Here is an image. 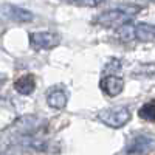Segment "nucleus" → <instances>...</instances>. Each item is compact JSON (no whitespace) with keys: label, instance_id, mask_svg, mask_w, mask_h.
<instances>
[{"label":"nucleus","instance_id":"nucleus-1","mask_svg":"<svg viewBox=\"0 0 155 155\" xmlns=\"http://www.w3.org/2000/svg\"><path fill=\"white\" fill-rule=\"evenodd\" d=\"M140 11H141V6L138 5H121L118 8L101 12L96 17L95 23L101 25V27H106V28H123Z\"/></svg>","mask_w":155,"mask_h":155},{"label":"nucleus","instance_id":"nucleus-2","mask_svg":"<svg viewBox=\"0 0 155 155\" xmlns=\"http://www.w3.org/2000/svg\"><path fill=\"white\" fill-rule=\"evenodd\" d=\"M98 120L112 129H120L129 123V120H130V112H129L127 107H123V106L102 109L98 112Z\"/></svg>","mask_w":155,"mask_h":155},{"label":"nucleus","instance_id":"nucleus-3","mask_svg":"<svg viewBox=\"0 0 155 155\" xmlns=\"http://www.w3.org/2000/svg\"><path fill=\"white\" fill-rule=\"evenodd\" d=\"M61 44V36L53 31L30 33V45L33 50H51Z\"/></svg>","mask_w":155,"mask_h":155},{"label":"nucleus","instance_id":"nucleus-4","mask_svg":"<svg viewBox=\"0 0 155 155\" xmlns=\"http://www.w3.org/2000/svg\"><path fill=\"white\" fill-rule=\"evenodd\" d=\"M155 146V138L150 135H137L134 137L124 150V155H144Z\"/></svg>","mask_w":155,"mask_h":155},{"label":"nucleus","instance_id":"nucleus-5","mask_svg":"<svg viewBox=\"0 0 155 155\" xmlns=\"http://www.w3.org/2000/svg\"><path fill=\"white\" fill-rule=\"evenodd\" d=\"M99 88H101V92L104 93L106 96L115 98V96H118L123 92L124 81H123V78H120V76L107 74V76H104L99 81Z\"/></svg>","mask_w":155,"mask_h":155},{"label":"nucleus","instance_id":"nucleus-6","mask_svg":"<svg viewBox=\"0 0 155 155\" xmlns=\"http://www.w3.org/2000/svg\"><path fill=\"white\" fill-rule=\"evenodd\" d=\"M2 12L3 16L12 22H19V23H28V22H33L34 20V14L31 11L25 9L22 6H17V5H3L2 8Z\"/></svg>","mask_w":155,"mask_h":155},{"label":"nucleus","instance_id":"nucleus-7","mask_svg":"<svg viewBox=\"0 0 155 155\" xmlns=\"http://www.w3.org/2000/svg\"><path fill=\"white\" fill-rule=\"evenodd\" d=\"M34 88H36V78H34V74H23L14 82V90L17 93L25 95V96L31 95L34 92Z\"/></svg>","mask_w":155,"mask_h":155},{"label":"nucleus","instance_id":"nucleus-8","mask_svg":"<svg viewBox=\"0 0 155 155\" xmlns=\"http://www.w3.org/2000/svg\"><path fill=\"white\" fill-rule=\"evenodd\" d=\"M47 104L54 110H62L67 106V95L59 88L51 90V92L47 95Z\"/></svg>","mask_w":155,"mask_h":155},{"label":"nucleus","instance_id":"nucleus-9","mask_svg":"<svg viewBox=\"0 0 155 155\" xmlns=\"http://www.w3.org/2000/svg\"><path fill=\"white\" fill-rule=\"evenodd\" d=\"M135 37L141 42H150L153 41V33H152V27L150 23H146V22H141L135 27Z\"/></svg>","mask_w":155,"mask_h":155},{"label":"nucleus","instance_id":"nucleus-10","mask_svg":"<svg viewBox=\"0 0 155 155\" xmlns=\"http://www.w3.org/2000/svg\"><path fill=\"white\" fill-rule=\"evenodd\" d=\"M138 116L141 120L155 123V99L144 102V104L138 109Z\"/></svg>","mask_w":155,"mask_h":155},{"label":"nucleus","instance_id":"nucleus-11","mask_svg":"<svg viewBox=\"0 0 155 155\" xmlns=\"http://www.w3.org/2000/svg\"><path fill=\"white\" fill-rule=\"evenodd\" d=\"M104 0H67V3H73L78 6H98Z\"/></svg>","mask_w":155,"mask_h":155},{"label":"nucleus","instance_id":"nucleus-12","mask_svg":"<svg viewBox=\"0 0 155 155\" xmlns=\"http://www.w3.org/2000/svg\"><path fill=\"white\" fill-rule=\"evenodd\" d=\"M152 25V33H153V37H155V23H150Z\"/></svg>","mask_w":155,"mask_h":155},{"label":"nucleus","instance_id":"nucleus-13","mask_svg":"<svg viewBox=\"0 0 155 155\" xmlns=\"http://www.w3.org/2000/svg\"><path fill=\"white\" fill-rule=\"evenodd\" d=\"M147 2H152V3H155V0H147Z\"/></svg>","mask_w":155,"mask_h":155}]
</instances>
